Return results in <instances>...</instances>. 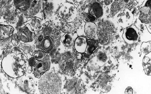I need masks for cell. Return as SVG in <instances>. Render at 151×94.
Instances as JSON below:
<instances>
[{
	"mask_svg": "<svg viewBox=\"0 0 151 94\" xmlns=\"http://www.w3.org/2000/svg\"><path fill=\"white\" fill-rule=\"evenodd\" d=\"M3 70L9 77L17 78L28 70L29 60L25 55L12 52L5 56L1 62Z\"/></svg>",
	"mask_w": 151,
	"mask_h": 94,
	"instance_id": "cell-1",
	"label": "cell"
},
{
	"mask_svg": "<svg viewBox=\"0 0 151 94\" xmlns=\"http://www.w3.org/2000/svg\"><path fill=\"white\" fill-rule=\"evenodd\" d=\"M61 87V77L56 72H47L40 78L38 88L40 93L59 94Z\"/></svg>",
	"mask_w": 151,
	"mask_h": 94,
	"instance_id": "cell-2",
	"label": "cell"
},
{
	"mask_svg": "<svg viewBox=\"0 0 151 94\" xmlns=\"http://www.w3.org/2000/svg\"><path fill=\"white\" fill-rule=\"evenodd\" d=\"M58 14L62 21L65 22L71 23L75 21L77 17V9L73 4L64 2L59 8Z\"/></svg>",
	"mask_w": 151,
	"mask_h": 94,
	"instance_id": "cell-3",
	"label": "cell"
},
{
	"mask_svg": "<svg viewBox=\"0 0 151 94\" xmlns=\"http://www.w3.org/2000/svg\"><path fill=\"white\" fill-rule=\"evenodd\" d=\"M122 37L124 41L128 44L136 43L139 40V30L135 25H130L124 29Z\"/></svg>",
	"mask_w": 151,
	"mask_h": 94,
	"instance_id": "cell-4",
	"label": "cell"
},
{
	"mask_svg": "<svg viewBox=\"0 0 151 94\" xmlns=\"http://www.w3.org/2000/svg\"><path fill=\"white\" fill-rule=\"evenodd\" d=\"M19 41L22 44H27L33 42L35 37V32L31 29L29 24L24 25L17 32Z\"/></svg>",
	"mask_w": 151,
	"mask_h": 94,
	"instance_id": "cell-5",
	"label": "cell"
},
{
	"mask_svg": "<svg viewBox=\"0 0 151 94\" xmlns=\"http://www.w3.org/2000/svg\"><path fill=\"white\" fill-rule=\"evenodd\" d=\"M50 66V62L49 56L46 55L44 60L41 61L36 60L35 64L32 67V73L35 77L40 78L43 74L49 70Z\"/></svg>",
	"mask_w": 151,
	"mask_h": 94,
	"instance_id": "cell-6",
	"label": "cell"
},
{
	"mask_svg": "<svg viewBox=\"0 0 151 94\" xmlns=\"http://www.w3.org/2000/svg\"><path fill=\"white\" fill-rule=\"evenodd\" d=\"M116 15H117V21L119 24L125 28L130 26L134 19L133 13L127 8L121 10Z\"/></svg>",
	"mask_w": 151,
	"mask_h": 94,
	"instance_id": "cell-7",
	"label": "cell"
},
{
	"mask_svg": "<svg viewBox=\"0 0 151 94\" xmlns=\"http://www.w3.org/2000/svg\"><path fill=\"white\" fill-rule=\"evenodd\" d=\"M42 9V0H31L29 9L24 12L25 16L27 17H37L36 16L40 13Z\"/></svg>",
	"mask_w": 151,
	"mask_h": 94,
	"instance_id": "cell-8",
	"label": "cell"
},
{
	"mask_svg": "<svg viewBox=\"0 0 151 94\" xmlns=\"http://www.w3.org/2000/svg\"><path fill=\"white\" fill-rule=\"evenodd\" d=\"M90 14L94 16L97 19L101 18L103 15L104 10L102 4L97 0H93L89 7L86 9Z\"/></svg>",
	"mask_w": 151,
	"mask_h": 94,
	"instance_id": "cell-9",
	"label": "cell"
},
{
	"mask_svg": "<svg viewBox=\"0 0 151 94\" xmlns=\"http://www.w3.org/2000/svg\"><path fill=\"white\" fill-rule=\"evenodd\" d=\"M58 6L56 0H43L42 8L44 17H51L57 9Z\"/></svg>",
	"mask_w": 151,
	"mask_h": 94,
	"instance_id": "cell-10",
	"label": "cell"
},
{
	"mask_svg": "<svg viewBox=\"0 0 151 94\" xmlns=\"http://www.w3.org/2000/svg\"><path fill=\"white\" fill-rule=\"evenodd\" d=\"M139 17L140 21L144 24H151V6H140Z\"/></svg>",
	"mask_w": 151,
	"mask_h": 94,
	"instance_id": "cell-11",
	"label": "cell"
},
{
	"mask_svg": "<svg viewBox=\"0 0 151 94\" xmlns=\"http://www.w3.org/2000/svg\"><path fill=\"white\" fill-rule=\"evenodd\" d=\"M0 37L1 41H6L12 37L14 29L13 26L1 22Z\"/></svg>",
	"mask_w": 151,
	"mask_h": 94,
	"instance_id": "cell-12",
	"label": "cell"
},
{
	"mask_svg": "<svg viewBox=\"0 0 151 94\" xmlns=\"http://www.w3.org/2000/svg\"><path fill=\"white\" fill-rule=\"evenodd\" d=\"M78 36L76 33H66L62 37L61 41L66 48H70L74 46L76 39Z\"/></svg>",
	"mask_w": 151,
	"mask_h": 94,
	"instance_id": "cell-13",
	"label": "cell"
},
{
	"mask_svg": "<svg viewBox=\"0 0 151 94\" xmlns=\"http://www.w3.org/2000/svg\"><path fill=\"white\" fill-rule=\"evenodd\" d=\"M87 46V39L84 36H78L74 45L75 49L78 53H83L86 52Z\"/></svg>",
	"mask_w": 151,
	"mask_h": 94,
	"instance_id": "cell-14",
	"label": "cell"
},
{
	"mask_svg": "<svg viewBox=\"0 0 151 94\" xmlns=\"http://www.w3.org/2000/svg\"><path fill=\"white\" fill-rule=\"evenodd\" d=\"M98 27L95 23L86 22L84 25V33L87 37L92 39L98 33Z\"/></svg>",
	"mask_w": 151,
	"mask_h": 94,
	"instance_id": "cell-15",
	"label": "cell"
},
{
	"mask_svg": "<svg viewBox=\"0 0 151 94\" xmlns=\"http://www.w3.org/2000/svg\"><path fill=\"white\" fill-rule=\"evenodd\" d=\"M27 24H29L31 29L34 32L40 30L42 26L41 19L36 17H31L30 20L24 23V25H25Z\"/></svg>",
	"mask_w": 151,
	"mask_h": 94,
	"instance_id": "cell-16",
	"label": "cell"
},
{
	"mask_svg": "<svg viewBox=\"0 0 151 94\" xmlns=\"http://www.w3.org/2000/svg\"><path fill=\"white\" fill-rule=\"evenodd\" d=\"M13 5L19 11H26L30 6L31 0H13Z\"/></svg>",
	"mask_w": 151,
	"mask_h": 94,
	"instance_id": "cell-17",
	"label": "cell"
},
{
	"mask_svg": "<svg viewBox=\"0 0 151 94\" xmlns=\"http://www.w3.org/2000/svg\"><path fill=\"white\" fill-rule=\"evenodd\" d=\"M125 6L121 0H115L111 5L110 13L111 15L114 17Z\"/></svg>",
	"mask_w": 151,
	"mask_h": 94,
	"instance_id": "cell-18",
	"label": "cell"
},
{
	"mask_svg": "<svg viewBox=\"0 0 151 94\" xmlns=\"http://www.w3.org/2000/svg\"><path fill=\"white\" fill-rule=\"evenodd\" d=\"M54 46L52 39L48 36L44 37L41 42L42 49L44 52H47L51 50Z\"/></svg>",
	"mask_w": 151,
	"mask_h": 94,
	"instance_id": "cell-19",
	"label": "cell"
},
{
	"mask_svg": "<svg viewBox=\"0 0 151 94\" xmlns=\"http://www.w3.org/2000/svg\"><path fill=\"white\" fill-rule=\"evenodd\" d=\"M99 46V42L98 40L93 39H87V54L88 55H92L94 53Z\"/></svg>",
	"mask_w": 151,
	"mask_h": 94,
	"instance_id": "cell-20",
	"label": "cell"
},
{
	"mask_svg": "<svg viewBox=\"0 0 151 94\" xmlns=\"http://www.w3.org/2000/svg\"><path fill=\"white\" fill-rule=\"evenodd\" d=\"M141 56L144 57L145 55L151 52V42L150 41L144 42L141 47Z\"/></svg>",
	"mask_w": 151,
	"mask_h": 94,
	"instance_id": "cell-21",
	"label": "cell"
},
{
	"mask_svg": "<svg viewBox=\"0 0 151 94\" xmlns=\"http://www.w3.org/2000/svg\"><path fill=\"white\" fill-rule=\"evenodd\" d=\"M33 55L36 60L37 61H41L44 60L46 56L44 52L40 50L34 52Z\"/></svg>",
	"mask_w": 151,
	"mask_h": 94,
	"instance_id": "cell-22",
	"label": "cell"
},
{
	"mask_svg": "<svg viewBox=\"0 0 151 94\" xmlns=\"http://www.w3.org/2000/svg\"><path fill=\"white\" fill-rule=\"evenodd\" d=\"M84 17V21H86V22H94L98 19L94 16L90 14L86 10H85Z\"/></svg>",
	"mask_w": 151,
	"mask_h": 94,
	"instance_id": "cell-23",
	"label": "cell"
},
{
	"mask_svg": "<svg viewBox=\"0 0 151 94\" xmlns=\"http://www.w3.org/2000/svg\"><path fill=\"white\" fill-rule=\"evenodd\" d=\"M16 31L17 30H14V33L12 36L11 39L12 43L14 46H17L18 45L19 43H20L18 36H17V31L16 32Z\"/></svg>",
	"mask_w": 151,
	"mask_h": 94,
	"instance_id": "cell-24",
	"label": "cell"
},
{
	"mask_svg": "<svg viewBox=\"0 0 151 94\" xmlns=\"http://www.w3.org/2000/svg\"><path fill=\"white\" fill-rule=\"evenodd\" d=\"M151 53L147 54L144 56L142 60V65L143 66L147 65V64H151Z\"/></svg>",
	"mask_w": 151,
	"mask_h": 94,
	"instance_id": "cell-25",
	"label": "cell"
},
{
	"mask_svg": "<svg viewBox=\"0 0 151 94\" xmlns=\"http://www.w3.org/2000/svg\"><path fill=\"white\" fill-rule=\"evenodd\" d=\"M144 71L145 74L148 76H151V64H147L143 66Z\"/></svg>",
	"mask_w": 151,
	"mask_h": 94,
	"instance_id": "cell-26",
	"label": "cell"
},
{
	"mask_svg": "<svg viewBox=\"0 0 151 94\" xmlns=\"http://www.w3.org/2000/svg\"><path fill=\"white\" fill-rule=\"evenodd\" d=\"M115 1V0H104L102 4L106 5V6H109V5H111V4Z\"/></svg>",
	"mask_w": 151,
	"mask_h": 94,
	"instance_id": "cell-27",
	"label": "cell"
},
{
	"mask_svg": "<svg viewBox=\"0 0 151 94\" xmlns=\"http://www.w3.org/2000/svg\"><path fill=\"white\" fill-rule=\"evenodd\" d=\"M141 5V6H151V0H145Z\"/></svg>",
	"mask_w": 151,
	"mask_h": 94,
	"instance_id": "cell-28",
	"label": "cell"
},
{
	"mask_svg": "<svg viewBox=\"0 0 151 94\" xmlns=\"http://www.w3.org/2000/svg\"><path fill=\"white\" fill-rule=\"evenodd\" d=\"M133 89L131 87H129L126 88L125 90V94H132L133 93Z\"/></svg>",
	"mask_w": 151,
	"mask_h": 94,
	"instance_id": "cell-29",
	"label": "cell"
},
{
	"mask_svg": "<svg viewBox=\"0 0 151 94\" xmlns=\"http://www.w3.org/2000/svg\"><path fill=\"white\" fill-rule=\"evenodd\" d=\"M36 60L35 59L34 57H31V58L30 59V60H29V65L32 66V67H33L35 65V64H36V61H35Z\"/></svg>",
	"mask_w": 151,
	"mask_h": 94,
	"instance_id": "cell-30",
	"label": "cell"
},
{
	"mask_svg": "<svg viewBox=\"0 0 151 94\" xmlns=\"http://www.w3.org/2000/svg\"><path fill=\"white\" fill-rule=\"evenodd\" d=\"M132 0H121V2L124 4L125 6L130 3Z\"/></svg>",
	"mask_w": 151,
	"mask_h": 94,
	"instance_id": "cell-31",
	"label": "cell"
},
{
	"mask_svg": "<svg viewBox=\"0 0 151 94\" xmlns=\"http://www.w3.org/2000/svg\"><path fill=\"white\" fill-rule=\"evenodd\" d=\"M145 24V27L147 28V29L148 30L150 33L151 34V24Z\"/></svg>",
	"mask_w": 151,
	"mask_h": 94,
	"instance_id": "cell-32",
	"label": "cell"
},
{
	"mask_svg": "<svg viewBox=\"0 0 151 94\" xmlns=\"http://www.w3.org/2000/svg\"><path fill=\"white\" fill-rule=\"evenodd\" d=\"M44 38V37H43L42 36H40V37L38 38V41L39 42H41L42 41Z\"/></svg>",
	"mask_w": 151,
	"mask_h": 94,
	"instance_id": "cell-33",
	"label": "cell"
},
{
	"mask_svg": "<svg viewBox=\"0 0 151 94\" xmlns=\"http://www.w3.org/2000/svg\"><path fill=\"white\" fill-rule=\"evenodd\" d=\"M49 21H47V22L43 24V26L44 27H47L49 25Z\"/></svg>",
	"mask_w": 151,
	"mask_h": 94,
	"instance_id": "cell-34",
	"label": "cell"
},
{
	"mask_svg": "<svg viewBox=\"0 0 151 94\" xmlns=\"http://www.w3.org/2000/svg\"><path fill=\"white\" fill-rule=\"evenodd\" d=\"M3 1H4V2H5L9 3L11 1H12V0H3Z\"/></svg>",
	"mask_w": 151,
	"mask_h": 94,
	"instance_id": "cell-35",
	"label": "cell"
}]
</instances>
